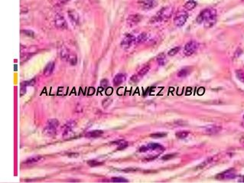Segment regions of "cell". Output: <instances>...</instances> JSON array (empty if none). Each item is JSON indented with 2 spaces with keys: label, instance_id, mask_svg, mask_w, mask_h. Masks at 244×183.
Returning a JSON list of instances; mask_svg holds the SVG:
<instances>
[{
  "label": "cell",
  "instance_id": "cell-42",
  "mask_svg": "<svg viewBox=\"0 0 244 183\" xmlns=\"http://www.w3.org/2000/svg\"><path fill=\"white\" fill-rule=\"evenodd\" d=\"M240 144L242 145V146H244V137H241L240 139Z\"/></svg>",
  "mask_w": 244,
  "mask_h": 183
},
{
  "label": "cell",
  "instance_id": "cell-35",
  "mask_svg": "<svg viewBox=\"0 0 244 183\" xmlns=\"http://www.w3.org/2000/svg\"><path fill=\"white\" fill-rule=\"evenodd\" d=\"M100 86H101L102 87H104V88H105V87H106L108 86V81L106 79H103L101 81V82H100Z\"/></svg>",
  "mask_w": 244,
  "mask_h": 183
},
{
  "label": "cell",
  "instance_id": "cell-13",
  "mask_svg": "<svg viewBox=\"0 0 244 183\" xmlns=\"http://www.w3.org/2000/svg\"><path fill=\"white\" fill-rule=\"evenodd\" d=\"M220 130H221V127L220 126H214V125L207 126L205 128V133L207 134H208V135H214V134L218 133Z\"/></svg>",
  "mask_w": 244,
  "mask_h": 183
},
{
  "label": "cell",
  "instance_id": "cell-36",
  "mask_svg": "<svg viewBox=\"0 0 244 183\" xmlns=\"http://www.w3.org/2000/svg\"><path fill=\"white\" fill-rule=\"evenodd\" d=\"M140 80V78H139V76L137 75V74H135V75H133L132 77L131 78V81L134 82V83H136V82H138Z\"/></svg>",
  "mask_w": 244,
  "mask_h": 183
},
{
  "label": "cell",
  "instance_id": "cell-33",
  "mask_svg": "<svg viewBox=\"0 0 244 183\" xmlns=\"http://www.w3.org/2000/svg\"><path fill=\"white\" fill-rule=\"evenodd\" d=\"M87 164L89 166H100V165L103 164V163L102 162L96 161V160L93 159V160H91V161L87 162Z\"/></svg>",
  "mask_w": 244,
  "mask_h": 183
},
{
  "label": "cell",
  "instance_id": "cell-31",
  "mask_svg": "<svg viewBox=\"0 0 244 183\" xmlns=\"http://www.w3.org/2000/svg\"><path fill=\"white\" fill-rule=\"evenodd\" d=\"M112 182H128V180L122 177H113L112 179Z\"/></svg>",
  "mask_w": 244,
  "mask_h": 183
},
{
  "label": "cell",
  "instance_id": "cell-12",
  "mask_svg": "<svg viewBox=\"0 0 244 183\" xmlns=\"http://www.w3.org/2000/svg\"><path fill=\"white\" fill-rule=\"evenodd\" d=\"M142 15L139 14H135V15H131L128 17L127 19V23L128 25H130V26H135L137 24H139V22L142 20Z\"/></svg>",
  "mask_w": 244,
  "mask_h": 183
},
{
  "label": "cell",
  "instance_id": "cell-5",
  "mask_svg": "<svg viewBox=\"0 0 244 183\" xmlns=\"http://www.w3.org/2000/svg\"><path fill=\"white\" fill-rule=\"evenodd\" d=\"M188 15L187 12H181L177 13V15L175 16L174 19V23L177 27H181L185 24V22H187Z\"/></svg>",
  "mask_w": 244,
  "mask_h": 183
},
{
  "label": "cell",
  "instance_id": "cell-32",
  "mask_svg": "<svg viewBox=\"0 0 244 183\" xmlns=\"http://www.w3.org/2000/svg\"><path fill=\"white\" fill-rule=\"evenodd\" d=\"M27 84L26 82H24V83L21 84V87H20V96H23V95L25 94L26 92V87H27Z\"/></svg>",
  "mask_w": 244,
  "mask_h": 183
},
{
  "label": "cell",
  "instance_id": "cell-27",
  "mask_svg": "<svg viewBox=\"0 0 244 183\" xmlns=\"http://www.w3.org/2000/svg\"><path fill=\"white\" fill-rule=\"evenodd\" d=\"M189 135V132L187 131H180L176 133V137L178 138V139H185Z\"/></svg>",
  "mask_w": 244,
  "mask_h": 183
},
{
  "label": "cell",
  "instance_id": "cell-10",
  "mask_svg": "<svg viewBox=\"0 0 244 183\" xmlns=\"http://www.w3.org/2000/svg\"><path fill=\"white\" fill-rule=\"evenodd\" d=\"M76 123L74 121H70V122L67 123L65 124L64 127V132H63V137H67L68 138L69 136L72 137V135L74 134L73 133V129L75 126Z\"/></svg>",
  "mask_w": 244,
  "mask_h": 183
},
{
  "label": "cell",
  "instance_id": "cell-7",
  "mask_svg": "<svg viewBox=\"0 0 244 183\" xmlns=\"http://www.w3.org/2000/svg\"><path fill=\"white\" fill-rule=\"evenodd\" d=\"M54 24H55V27L57 29L64 30L67 28L66 20L64 18V16L61 15H56L55 19H54Z\"/></svg>",
  "mask_w": 244,
  "mask_h": 183
},
{
  "label": "cell",
  "instance_id": "cell-40",
  "mask_svg": "<svg viewBox=\"0 0 244 183\" xmlns=\"http://www.w3.org/2000/svg\"><path fill=\"white\" fill-rule=\"evenodd\" d=\"M57 1H58L61 4H65L67 3V2H68L70 0H57Z\"/></svg>",
  "mask_w": 244,
  "mask_h": 183
},
{
  "label": "cell",
  "instance_id": "cell-4",
  "mask_svg": "<svg viewBox=\"0 0 244 183\" xmlns=\"http://www.w3.org/2000/svg\"><path fill=\"white\" fill-rule=\"evenodd\" d=\"M140 8L145 11L151 10L158 5L157 0H141L139 2Z\"/></svg>",
  "mask_w": 244,
  "mask_h": 183
},
{
  "label": "cell",
  "instance_id": "cell-20",
  "mask_svg": "<svg viewBox=\"0 0 244 183\" xmlns=\"http://www.w3.org/2000/svg\"><path fill=\"white\" fill-rule=\"evenodd\" d=\"M197 6V2L194 1V0H189V1H188L185 4V6H184V7H185V9L187 11H190V10H192L193 9H194V8L196 7Z\"/></svg>",
  "mask_w": 244,
  "mask_h": 183
},
{
  "label": "cell",
  "instance_id": "cell-28",
  "mask_svg": "<svg viewBox=\"0 0 244 183\" xmlns=\"http://www.w3.org/2000/svg\"><path fill=\"white\" fill-rule=\"evenodd\" d=\"M167 133H152L150 135V137L152 138H155V139H158V138H162V137H166Z\"/></svg>",
  "mask_w": 244,
  "mask_h": 183
},
{
  "label": "cell",
  "instance_id": "cell-8",
  "mask_svg": "<svg viewBox=\"0 0 244 183\" xmlns=\"http://www.w3.org/2000/svg\"><path fill=\"white\" fill-rule=\"evenodd\" d=\"M136 41V38L134 35H127L126 37L124 38L123 40L121 42V46L123 48H129Z\"/></svg>",
  "mask_w": 244,
  "mask_h": 183
},
{
  "label": "cell",
  "instance_id": "cell-38",
  "mask_svg": "<svg viewBox=\"0 0 244 183\" xmlns=\"http://www.w3.org/2000/svg\"><path fill=\"white\" fill-rule=\"evenodd\" d=\"M94 92H95L94 88H93V87H91V88L89 89L88 94L89 95H92V94H94Z\"/></svg>",
  "mask_w": 244,
  "mask_h": 183
},
{
  "label": "cell",
  "instance_id": "cell-25",
  "mask_svg": "<svg viewBox=\"0 0 244 183\" xmlns=\"http://www.w3.org/2000/svg\"><path fill=\"white\" fill-rule=\"evenodd\" d=\"M67 61H68L69 63H70L71 65H76L77 62V58L76 54H73V53H70Z\"/></svg>",
  "mask_w": 244,
  "mask_h": 183
},
{
  "label": "cell",
  "instance_id": "cell-15",
  "mask_svg": "<svg viewBox=\"0 0 244 183\" xmlns=\"http://www.w3.org/2000/svg\"><path fill=\"white\" fill-rule=\"evenodd\" d=\"M54 63L53 62V61H51V62H50V63H48V65H46V67H45V68H44V76H46V77H48V76H50L51 74L53 73V70H54Z\"/></svg>",
  "mask_w": 244,
  "mask_h": 183
},
{
  "label": "cell",
  "instance_id": "cell-30",
  "mask_svg": "<svg viewBox=\"0 0 244 183\" xmlns=\"http://www.w3.org/2000/svg\"><path fill=\"white\" fill-rule=\"evenodd\" d=\"M236 74H237V77L240 81L243 82L244 83V71L243 70H237L236 72Z\"/></svg>",
  "mask_w": 244,
  "mask_h": 183
},
{
  "label": "cell",
  "instance_id": "cell-22",
  "mask_svg": "<svg viewBox=\"0 0 244 183\" xmlns=\"http://www.w3.org/2000/svg\"><path fill=\"white\" fill-rule=\"evenodd\" d=\"M150 70L149 65H146V66L143 67V68L139 70V72H138V74H137V75L139 76V78H142L143 76H145L146 74H147V73L148 72V70Z\"/></svg>",
  "mask_w": 244,
  "mask_h": 183
},
{
  "label": "cell",
  "instance_id": "cell-29",
  "mask_svg": "<svg viewBox=\"0 0 244 183\" xmlns=\"http://www.w3.org/2000/svg\"><path fill=\"white\" fill-rule=\"evenodd\" d=\"M179 50H180V47H175V48L171 49V50L168 52V54L169 56H174L177 54V52H179Z\"/></svg>",
  "mask_w": 244,
  "mask_h": 183
},
{
  "label": "cell",
  "instance_id": "cell-39",
  "mask_svg": "<svg viewBox=\"0 0 244 183\" xmlns=\"http://www.w3.org/2000/svg\"><path fill=\"white\" fill-rule=\"evenodd\" d=\"M148 147L147 146H142L140 148V150H139V151L140 152H147L148 151Z\"/></svg>",
  "mask_w": 244,
  "mask_h": 183
},
{
  "label": "cell",
  "instance_id": "cell-14",
  "mask_svg": "<svg viewBox=\"0 0 244 183\" xmlns=\"http://www.w3.org/2000/svg\"><path fill=\"white\" fill-rule=\"evenodd\" d=\"M125 80H126V75L122 73H119L115 76L113 78V84L115 86L120 85L121 84L125 81Z\"/></svg>",
  "mask_w": 244,
  "mask_h": 183
},
{
  "label": "cell",
  "instance_id": "cell-37",
  "mask_svg": "<svg viewBox=\"0 0 244 183\" xmlns=\"http://www.w3.org/2000/svg\"><path fill=\"white\" fill-rule=\"evenodd\" d=\"M24 32L25 34H26L28 36H33L34 35V32H32V31H31V30H24V32Z\"/></svg>",
  "mask_w": 244,
  "mask_h": 183
},
{
  "label": "cell",
  "instance_id": "cell-23",
  "mask_svg": "<svg viewBox=\"0 0 244 183\" xmlns=\"http://www.w3.org/2000/svg\"><path fill=\"white\" fill-rule=\"evenodd\" d=\"M113 144H116L118 146V150H123L126 148L128 146V143L124 140H118L116 142H113Z\"/></svg>",
  "mask_w": 244,
  "mask_h": 183
},
{
  "label": "cell",
  "instance_id": "cell-17",
  "mask_svg": "<svg viewBox=\"0 0 244 183\" xmlns=\"http://www.w3.org/2000/svg\"><path fill=\"white\" fill-rule=\"evenodd\" d=\"M104 134V132L101 130H93V131L89 132L86 134V137L87 138H96L100 137Z\"/></svg>",
  "mask_w": 244,
  "mask_h": 183
},
{
  "label": "cell",
  "instance_id": "cell-3",
  "mask_svg": "<svg viewBox=\"0 0 244 183\" xmlns=\"http://www.w3.org/2000/svg\"><path fill=\"white\" fill-rule=\"evenodd\" d=\"M172 13H173V9L170 6H167V7L162 8L153 19H155L156 22L166 20L172 16Z\"/></svg>",
  "mask_w": 244,
  "mask_h": 183
},
{
  "label": "cell",
  "instance_id": "cell-34",
  "mask_svg": "<svg viewBox=\"0 0 244 183\" xmlns=\"http://www.w3.org/2000/svg\"><path fill=\"white\" fill-rule=\"evenodd\" d=\"M174 156H175V154H168V155H164V156L161 158V159H162V160H168V159H172V158L174 157Z\"/></svg>",
  "mask_w": 244,
  "mask_h": 183
},
{
  "label": "cell",
  "instance_id": "cell-21",
  "mask_svg": "<svg viewBox=\"0 0 244 183\" xmlns=\"http://www.w3.org/2000/svg\"><path fill=\"white\" fill-rule=\"evenodd\" d=\"M190 70L188 68H182L177 72V77H179V78H185V77L188 75L190 74Z\"/></svg>",
  "mask_w": 244,
  "mask_h": 183
},
{
  "label": "cell",
  "instance_id": "cell-41",
  "mask_svg": "<svg viewBox=\"0 0 244 183\" xmlns=\"http://www.w3.org/2000/svg\"><path fill=\"white\" fill-rule=\"evenodd\" d=\"M112 91H113V89L111 88V87L108 88L107 91H106V94H112Z\"/></svg>",
  "mask_w": 244,
  "mask_h": 183
},
{
  "label": "cell",
  "instance_id": "cell-19",
  "mask_svg": "<svg viewBox=\"0 0 244 183\" xmlns=\"http://www.w3.org/2000/svg\"><path fill=\"white\" fill-rule=\"evenodd\" d=\"M70 53H71V52H70L67 48H62L61 51V53H60V56H61V59L64 60V61H67Z\"/></svg>",
  "mask_w": 244,
  "mask_h": 183
},
{
  "label": "cell",
  "instance_id": "cell-11",
  "mask_svg": "<svg viewBox=\"0 0 244 183\" xmlns=\"http://www.w3.org/2000/svg\"><path fill=\"white\" fill-rule=\"evenodd\" d=\"M70 22L74 25H78L80 23V16L75 10H69L67 12Z\"/></svg>",
  "mask_w": 244,
  "mask_h": 183
},
{
  "label": "cell",
  "instance_id": "cell-16",
  "mask_svg": "<svg viewBox=\"0 0 244 183\" xmlns=\"http://www.w3.org/2000/svg\"><path fill=\"white\" fill-rule=\"evenodd\" d=\"M147 147H148V150H151V151H157L159 152L164 151L163 146L160 144H158V143H151V144H148Z\"/></svg>",
  "mask_w": 244,
  "mask_h": 183
},
{
  "label": "cell",
  "instance_id": "cell-2",
  "mask_svg": "<svg viewBox=\"0 0 244 183\" xmlns=\"http://www.w3.org/2000/svg\"><path fill=\"white\" fill-rule=\"evenodd\" d=\"M58 125H59V122L56 119H51V120H48L46 126L44 128V130H43L44 135L48 137L55 136Z\"/></svg>",
  "mask_w": 244,
  "mask_h": 183
},
{
  "label": "cell",
  "instance_id": "cell-18",
  "mask_svg": "<svg viewBox=\"0 0 244 183\" xmlns=\"http://www.w3.org/2000/svg\"><path fill=\"white\" fill-rule=\"evenodd\" d=\"M44 158L41 157V156H34V157H31L29 159H28L25 162V164H28V165H32V164H35V163H37L38 162L41 161L43 160Z\"/></svg>",
  "mask_w": 244,
  "mask_h": 183
},
{
  "label": "cell",
  "instance_id": "cell-26",
  "mask_svg": "<svg viewBox=\"0 0 244 183\" xmlns=\"http://www.w3.org/2000/svg\"><path fill=\"white\" fill-rule=\"evenodd\" d=\"M147 34L145 33V32H143V33H141L140 35L137 37L136 38V41L135 42L137 43H141V42H143V41H145L147 39Z\"/></svg>",
  "mask_w": 244,
  "mask_h": 183
},
{
  "label": "cell",
  "instance_id": "cell-24",
  "mask_svg": "<svg viewBox=\"0 0 244 183\" xmlns=\"http://www.w3.org/2000/svg\"><path fill=\"white\" fill-rule=\"evenodd\" d=\"M157 61L160 66H163L166 64V57L164 54H160L157 57Z\"/></svg>",
  "mask_w": 244,
  "mask_h": 183
},
{
  "label": "cell",
  "instance_id": "cell-1",
  "mask_svg": "<svg viewBox=\"0 0 244 183\" xmlns=\"http://www.w3.org/2000/svg\"><path fill=\"white\" fill-rule=\"evenodd\" d=\"M197 22L203 24L205 28H211L216 22V11L212 8L203 9L197 17Z\"/></svg>",
  "mask_w": 244,
  "mask_h": 183
},
{
  "label": "cell",
  "instance_id": "cell-6",
  "mask_svg": "<svg viewBox=\"0 0 244 183\" xmlns=\"http://www.w3.org/2000/svg\"><path fill=\"white\" fill-rule=\"evenodd\" d=\"M198 48V43L194 41H190L185 44L184 48V54L186 56H190L194 54Z\"/></svg>",
  "mask_w": 244,
  "mask_h": 183
},
{
  "label": "cell",
  "instance_id": "cell-9",
  "mask_svg": "<svg viewBox=\"0 0 244 183\" xmlns=\"http://www.w3.org/2000/svg\"><path fill=\"white\" fill-rule=\"evenodd\" d=\"M236 176V171L234 168H230L228 170L221 172L216 176V179H230Z\"/></svg>",
  "mask_w": 244,
  "mask_h": 183
}]
</instances>
